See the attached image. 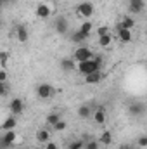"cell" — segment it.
Listing matches in <instances>:
<instances>
[{"instance_id":"6da1fadb","label":"cell","mask_w":147,"mask_h":149,"mask_svg":"<svg viewBox=\"0 0 147 149\" xmlns=\"http://www.w3.org/2000/svg\"><path fill=\"white\" fill-rule=\"evenodd\" d=\"M101 66H102V57H94V59H88V61H83V63H78V73L87 76L90 73H95V71H101Z\"/></svg>"},{"instance_id":"7a4b0ae2","label":"cell","mask_w":147,"mask_h":149,"mask_svg":"<svg viewBox=\"0 0 147 149\" xmlns=\"http://www.w3.org/2000/svg\"><path fill=\"white\" fill-rule=\"evenodd\" d=\"M94 52L87 47V45H78L76 50L73 52V59L76 63H83V61H88V59H94Z\"/></svg>"},{"instance_id":"3957f363","label":"cell","mask_w":147,"mask_h":149,"mask_svg":"<svg viewBox=\"0 0 147 149\" xmlns=\"http://www.w3.org/2000/svg\"><path fill=\"white\" fill-rule=\"evenodd\" d=\"M94 3L92 2H81V3H78V7H76V14L81 17V19H88V17H92L94 16Z\"/></svg>"},{"instance_id":"277c9868","label":"cell","mask_w":147,"mask_h":149,"mask_svg":"<svg viewBox=\"0 0 147 149\" xmlns=\"http://www.w3.org/2000/svg\"><path fill=\"white\" fill-rule=\"evenodd\" d=\"M54 92H55V88L50 83H40L37 87V95L40 99H50L54 95Z\"/></svg>"},{"instance_id":"5b68a950","label":"cell","mask_w":147,"mask_h":149,"mask_svg":"<svg viewBox=\"0 0 147 149\" xmlns=\"http://www.w3.org/2000/svg\"><path fill=\"white\" fill-rule=\"evenodd\" d=\"M54 28H55V33H59V35H66V33H68V28H69L68 19L62 17V16L55 17V21H54Z\"/></svg>"},{"instance_id":"8992f818","label":"cell","mask_w":147,"mask_h":149,"mask_svg":"<svg viewBox=\"0 0 147 149\" xmlns=\"http://www.w3.org/2000/svg\"><path fill=\"white\" fill-rule=\"evenodd\" d=\"M35 14H37L38 19H49L52 16V9L49 3H38L37 9H35Z\"/></svg>"},{"instance_id":"52a82bcc","label":"cell","mask_w":147,"mask_h":149,"mask_svg":"<svg viewBox=\"0 0 147 149\" xmlns=\"http://www.w3.org/2000/svg\"><path fill=\"white\" fill-rule=\"evenodd\" d=\"M9 109H10V114H14V116H19L21 113L24 111V102H23V99H19V97H14V99L10 101V104H9Z\"/></svg>"},{"instance_id":"ba28073f","label":"cell","mask_w":147,"mask_h":149,"mask_svg":"<svg viewBox=\"0 0 147 149\" xmlns=\"http://www.w3.org/2000/svg\"><path fill=\"white\" fill-rule=\"evenodd\" d=\"M16 130H7V132H2V146L3 149L10 148L14 142H16Z\"/></svg>"},{"instance_id":"9c48e42d","label":"cell","mask_w":147,"mask_h":149,"mask_svg":"<svg viewBox=\"0 0 147 149\" xmlns=\"http://www.w3.org/2000/svg\"><path fill=\"white\" fill-rule=\"evenodd\" d=\"M14 37L17 38V42L26 43V42H28V38H30L28 28H26L24 24H17V26H16V30H14Z\"/></svg>"},{"instance_id":"30bf717a","label":"cell","mask_w":147,"mask_h":149,"mask_svg":"<svg viewBox=\"0 0 147 149\" xmlns=\"http://www.w3.org/2000/svg\"><path fill=\"white\" fill-rule=\"evenodd\" d=\"M128 9H130L132 14H140L146 9V0H130Z\"/></svg>"},{"instance_id":"8fae6325","label":"cell","mask_w":147,"mask_h":149,"mask_svg":"<svg viewBox=\"0 0 147 149\" xmlns=\"http://www.w3.org/2000/svg\"><path fill=\"white\" fill-rule=\"evenodd\" d=\"M35 139L38 144H47V142H50V132L47 128H38L35 132Z\"/></svg>"},{"instance_id":"7c38bea8","label":"cell","mask_w":147,"mask_h":149,"mask_svg":"<svg viewBox=\"0 0 147 149\" xmlns=\"http://www.w3.org/2000/svg\"><path fill=\"white\" fill-rule=\"evenodd\" d=\"M102 78H104V73L102 71H95V73H90V74L85 76V83L87 85H97V83L102 81Z\"/></svg>"},{"instance_id":"4fadbf2b","label":"cell","mask_w":147,"mask_h":149,"mask_svg":"<svg viewBox=\"0 0 147 149\" xmlns=\"http://www.w3.org/2000/svg\"><path fill=\"white\" fill-rule=\"evenodd\" d=\"M16 125H17V120H16L14 114H10V116H7V118L3 120V123L0 125V128H2V132H7V130H14Z\"/></svg>"},{"instance_id":"5bb4252c","label":"cell","mask_w":147,"mask_h":149,"mask_svg":"<svg viewBox=\"0 0 147 149\" xmlns=\"http://www.w3.org/2000/svg\"><path fill=\"white\" fill-rule=\"evenodd\" d=\"M92 118H94L95 125H104V123H106V109H104V108H99V109H95Z\"/></svg>"},{"instance_id":"9a60e30c","label":"cell","mask_w":147,"mask_h":149,"mask_svg":"<svg viewBox=\"0 0 147 149\" xmlns=\"http://www.w3.org/2000/svg\"><path fill=\"white\" fill-rule=\"evenodd\" d=\"M118 37L123 43H130L132 42V30H126V28H119L118 26Z\"/></svg>"},{"instance_id":"2e32d148","label":"cell","mask_w":147,"mask_h":149,"mask_svg":"<svg viewBox=\"0 0 147 149\" xmlns=\"http://www.w3.org/2000/svg\"><path fill=\"white\" fill-rule=\"evenodd\" d=\"M76 61L71 59V57H64V59H61V68L62 70H66V71H73L74 68H78V64H74Z\"/></svg>"},{"instance_id":"e0dca14e","label":"cell","mask_w":147,"mask_h":149,"mask_svg":"<svg viewBox=\"0 0 147 149\" xmlns=\"http://www.w3.org/2000/svg\"><path fill=\"white\" fill-rule=\"evenodd\" d=\"M88 37H90V35H85L83 31L76 30L74 33H71V42H73V43H78V45H83V40H87Z\"/></svg>"},{"instance_id":"ac0fdd59","label":"cell","mask_w":147,"mask_h":149,"mask_svg":"<svg viewBox=\"0 0 147 149\" xmlns=\"http://www.w3.org/2000/svg\"><path fill=\"white\" fill-rule=\"evenodd\" d=\"M99 142H101L102 146H109V144H112V134H111V130H104V132L101 134Z\"/></svg>"},{"instance_id":"d6986e66","label":"cell","mask_w":147,"mask_h":149,"mask_svg":"<svg viewBox=\"0 0 147 149\" xmlns=\"http://www.w3.org/2000/svg\"><path fill=\"white\" fill-rule=\"evenodd\" d=\"M78 116H80V118H83V120H87V118L94 116V113H92V109H90V106L83 104V106H80V108H78Z\"/></svg>"},{"instance_id":"ffe728a7","label":"cell","mask_w":147,"mask_h":149,"mask_svg":"<svg viewBox=\"0 0 147 149\" xmlns=\"http://www.w3.org/2000/svg\"><path fill=\"white\" fill-rule=\"evenodd\" d=\"M128 111L132 113V114H142V113L146 111V106L142 102H133V104H130Z\"/></svg>"},{"instance_id":"44dd1931","label":"cell","mask_w":147,"mask_h":149,"mask_svg":"<svg viewBox=\"0 0 147 149\" xmlns=\"http://www.w3.org/2000/svg\"><path fill=\"white\" fill-rule=\"evenodd\" d=\"M111 43H112V35H104V37H99V47L102 49H109Z\"/></svg>"},{"instance_id":"7402d4cb","label":"cell","mask_w":147,"mask_h":149,"mask_svg":"<svg viewBox=\"0 0 147 149\" xmlns=\"http://www.w3.org/2000/svg\"><path fill=\"white\" fill-rule=\"evenodd\" d=\"M135 26V21L132 19V17H121V21H119V28H126V30H132Z\"/></svg>"},{"instance_id":"603a6c76","label":"cell","mask_w":147,"mask_h":149,"mask_svg":"<svg viewBox=\"0 0 147 149\" xmlns=\"http://www.w3.org/2000/svg\"><path fill=\"white\" fill-rule=\"evenodd\" d=\"M57 121H61V116H59L57 113H49V114H47V125L54 127Z\"/></svg>"},{"instance_id":"cb8c5ba5","label":"cell","mask_w":147,"mask_h":149,"mask_svg":"<svg viewBox=\"0 0 147 149\" xmlns=\"http://www.w3.org/2000/svg\"><path fill=\"white\" fill-rule=\"evenodd\" d=\"M92 30H94V24H92L90 21H85V23H81V26H80V31H83L85 35H90Z\"/></svg>"},{"instance_id":"d4e9b609","label":"cell","mask_w":147,"mask_h":149,"mask_svg":"<svg viewBox=\"0 0 147 149\" xmlns=\"http://www.w3.org/2000/svg\"><path fill=\"white\" fill-rule=\"evenodd\" d=\"M7 63H9V52L7 50H2L0 52V66L2 68H7Z\"/></svg>"},{"instance_id":"484cf974","label":"cell","mask_w":147,"mask_h":149,"mask_svg":"<svg viewBox=\"0 0 147 149\" xmlns=\"http://www.w3.org/2000/svg\"><path fill=\"white\" fill-rule=\"evenodd\" d=\"M101 146H102V144L99 142V139H97V141L94 139V141H88V142H85V149H101Z\"/></svg>"},{"instance_id":"4316f807","label":"cell","mask_w":147,"mask_h":149,"mask_svg":"<svg viewBox=\"0 0 147 149\" xmlns=\"http://www.w3.org/2000/svg\"><path fill=\"white\" fill-rule=\"evenodd\" d=\"M68 148L69 149H85V141H73L71 144H68Z\"/></svg>"},{"instance_id":"83f0119b","label":"cell","mask_w":147,"mask_h":149,"mask_svg":"<svg viewBox=\"0 0 147 149\" xmlns=\"http://www.w3.org/2000/svg\"><path fill=\"white\" fill-rule=\"evenodd\" d=\"M66 127H68V123H66L64 120H61V121H57V123L52 127V130H55V132H62V130H66Z\"/></svg>"},{"instance_id":"f1b7e54d","label":"cell","mask_w":147,"mask_h":149,"mask_svg":"<svg viewBox=\"0 0 147 149\" xmlns=\"http://www.w3.org/2000/svg\"><path fill=\"white\" fill-rule=\"evenodd\" d=\"M9 94V83L7 81H0V95L5 97Z\"/></svg>"},{"instance_id":"f546056e","label":"cell","mask_w":147,"mask_h":149,"mask_svg":"<svg viewBox=\"0 0 147 149\" xmlns=\"http://www.w3.org/2000/svg\"><path fill=\"white\" fill-rule=\"evenodd\" d=\"M111 30L107 28V26H99L97 28V37H104V35H109Z\"/></svg>"},{"instance_id":"4dcf8cb0","label":"cell","mask_w":147,"mask_h":149,"mask_svg":"<svg viewBox=\"0 0 147 149\" xmlns=\"http://www.w3.org/2000/svg\"><path fill=\"white\" fill-rule=\"evenodd\" d=\"M137 146L139 148H147V135H140L137 139Z\"/></svg>"},{"instance_id":"1f68e13d","label":"cell","mask_w":147,"mask_h":149,"mask_svg":"<svg viewBox=\"0 0 147 149\" xmlns=\"http://www.w3.org/2000/svg\"><path fill=\"white\" fill-rule=\"evenodd\" d=\"M0 81H7V70L0 68Z\"/></svg>"},{"instance_id":"d6a6232c","label":"cell","mask_w":147,"mask_h":149,"mask_svg":"<svg viewBox=\"0 0 147 149\" xmlns=\"http://www.w3.org/2000/svg\"><path fill=\"white\" fill-rule=\"evenodd\" d=\"M43 146H45V149H59V148H57V144H55V142H52V141H50V142H47V144H43Z\"/></svg>"},{"instance_id":"836d02e7","label":"cell","mask_w":147,"mask_h":149,"mask_svg":"<svg viewBox=\"0 0 147 149\" xmlns=\"http://www.w3.org/2000/svg\"><path fill=\"white\" fill-rule=\"evenodd\" d=\"M119 149H135V146H132V144H123Z\"/></svg>"},{"instance_id":"e575fe53","label":"cell","mask_w":147,"mask_h":149,"mask_svg":"<svg viewBox=\"0 0 147 149\" xmlns=\"http://www.w3.org/2000/svg\"><path fill=\"white\" fill-rule=\"evenodd\" d=\"M31 149H45V146H35V148H31Z\"/></svg>"},{"instance_id":"d590c367","label":"cell","mask_w":147,"mask_h":149,"mask_svg":"<svg viewBox=\"0 0 147 149\" xmlns=\"http://www.w3.org/2000/svg\"><path fill=\"white\" fill-rule=\"evenodd\" d=\"M10 2H16V0H3V3H10Z\"/></svg>"},{"instance_id":"8d00e7d4","label":"cell","mask_w":147,"mask_h":149,"mask_svg":"<svg viewBox=\"0 0 147 149\" xmlns=\"http://www.w3.org/2000/svg\"><path fill=\"white\" fill-rule=\"evenodd\" d=\"M146 70H147V63H146Z\"/></svg>"}]
</instances>
